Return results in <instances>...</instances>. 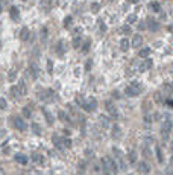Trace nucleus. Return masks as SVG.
<instances>
[{
	"mask_svg": "<svg viewBox=\"0 0 173 175\" xmlns=\"http://www.w3.org/2000/svg\"><path fill=\"white\" fill-rule=\"evenodd\" d=\"M125 93H126V96L135 98V96H138V94L141 93V85H140L138 82H132L131 85H128L125 88Z\"/></svg>",
	"mask_w": 173,
	"mask_h": 175,
	"instance_id": "obj_1",
	"label": "nucleus"
},
{
	"mask_svg": "<svg viewBox=\"0 0 173 175\" xmlns=\"http://www.w3.org/2000/svg\"><path fill=\"white\" fill-rule=\"evenodd\" d=\"M172 126H173V123H172V120H170V119L164 120L163 126H161V134H163V139H164V140L169 139V132L172 131Z\"/></svg>",
	"mask_w": 173,
	"mask_h": 175,
	"instance_id": "obj_2",
	"label": "nucleus"
},
{
	"mask_svg": "<svg viewBox=\"0 0 173 175\" xmlns=\"http://www.w3.org/2000/svg\"><path fill=\"white\" fill-rule=\"evenodd\" d=\"M105 108H106L108 113H109L111 117H114V119H117V117H118V111H117L116 105L112 104L111 100H105Z\"/></svg>",
	"mask_w": 173,
	"mask_h": 175,
	"instance_id": "obj_3",
	"label": "nucleus"
},
{
	"mask_svg": "<svg viewBox=\"0 0 173 175\" xmlns=\"http://www.w3.org/2000/svg\"><path fill=\"white\" fill-rule=\"evenodd\" d=\"M14 125L18 131H26L28 130V125H26V122L21 117H14Z\"/></svg>",
	"mask_w": 173,
	"mask_h": 175,
	"instance_id": "obj_4",
	"label": "nucleus"
},
{
	"mask_svg": "<svg viewBox=\"0 0 173 175\" xmlns=\"http://www.w3.org/2000/svg\"><path fill=\"white\" fill-rule=\"evenodd\" d=\"M137 168H138V172L140 174H143V175H147L149 172H150V166L147 164V161H140L138 164H137Z\"/></svg>",
	"mask_w": 173,
	"mask_h": 175,
	"instance_id": "obj_5",
	"label": "nucleus"
},
{
	"mask_svg": "<svg viewBox=\"0 0 173 175\" xmlns=\"http://www.w3.org/2000/svg\"><path fill=\"white\" fill-rule=\"evenodd\" d=\"M152 66H153V61L150 60V58H146V60H143L141 64H140V69H138V70H140V72H147Z\"/></svg>",
	"mask_w": 173,
	"mask_h": 175,
	"instance_id": "obj_6",
	"label": "nucleus"
},
{
	"mask_svg": "<svg viewBox=\"0 0 173 175\" xmlns=\"http://www.w3.org/2000/svg\"><path fill=\"white\" fill-rule=\"evenodd\" d=\"M141 44H143V37H141V35H138V34H135V35L132 37L131 46L137 49V47H141Z\"/></svg>",
	"mask_w": 173,
	"mask_h": 175,
	"instance_id": "obj_7",
	"label": "nucleus"
},
{
	"mask_svg": "<svg viewBox=\"0 0 173 175\" xmlns=\"http://www.w3.org/2000/svg\"><path fill=\"white\" fill-rule=\"evenodd\" d=\"M18 92H20V96H26L28 94V87H26V82L23 81V79H20L18 81Z\"/></svg>",
	"mask_w": 173,
	"mask_h": 175,
	"instance_id": "obj_8",
	"label": "nucleus"
},
{
	"mask_svg": "<svg viewBox=\"0 0 173 175\" xmlns=\"http://www.w3.org/2000/svg\"><path fill=\"white\" fill-rule=\"evenodd\" d=\"M43 114H44V117H46V120H47L49 125H53V123H55V119H53V116H52V113H50L49 110L43 108Z\"/></svg>",
	"mask_w": 173,
	"mask_h": 175,
	"instance_id": "obj_9",
	"label": "nucleus"
},
{
	"mask_svg": "<svg viewBox=\"0 0 173 175\" xmlns=\"http://www.w3.org/2000/svg\"><path fill=\"white\" fill-rule=\"evenodd\" d=\"M147 28H149V31H158L159 29V23L158 22H155V20H152V18H149L147 20Z\"/></svg>",
	"mask_w": 173,
	"mask_h": 175,
	"instance_id": "obj_10",
	"label": "nucleus"
},
{
	"mask_svg": "<svg viewBox=\"0 0 173 175\" xmlns=\"http://www.w3.org/2000/svg\"><path fill=\"white\" fill-rule=\"evenodd\" d=\"M106 160H108V163H109V168H111V174H112V175H114V174H117V172H118V168H117L116 161L112 160L111 157H106Z\"/></svg>",
	"mask_w": 173,
	"mask_h": 175,
	"instance_id": "obj_11",
	"label": "nucleus"
},
{
	"mask_svg": "<svg viewBox=\"0 0 173 175\" xmlns=\"http://www.w3.org/2000/svg\"><path fill=\"white\" fill-rule=\"evenodd\" d=\"M129 47H131V41H129L128 38H122V40H120V49H122L123 52H126Z\"/></svg>",
	"mask_w": 173,
	"mask_h": 175,
	"instance_id": "obj_12",
	"label": "nucleus"
},
{
	"mask_svg": "<svg viewBox=\"0 0 173 175\" xmlns=\"http://www.w3.org/2000/svg\"><path fill=\"white\" fill-rule=\"evenodd\" d=\"M15 161L17 163H20V164H26L28 163V157L24 155V154H15Z\"/></svg>",
	"mask_w": 173,
	"mask_h": 175,
	"instance_id": "obj_13",
	"label": "nucleus"
},
{
	"mask_svg": "<svg viewBox=\"0 0 173 175\" xmlns=\"http://www.w3.org/2000/svg\"><path fill=\"white\" fill-rule=\"evenodd\" d=\"M29 35H30V31H29L28 28H23V29H21V32H20L21 41H28V40H29Z\"/></svg>",
	"mask_w": 173,
	"mask_h": 175,
	"instance_id": "obj_14",
	"label": "nucleus"
},
{
	"mask_svg": "<svg viewBox=\"0 0 173 175\" xmlns=\"http://www.w3.org/2000/svg\"><path fill=\"white\" fill-rule=\"evenodd\" d=\"M99 120H100V125L103 126V128H108V126H109V117H106L105 114H102V116H99Z\"/></svg>",
	"mask_w": 173,
	"mask_h": 175,
	"instance_id": "obj_15",
	"label": "nucleus"
},
{
	"mask_svg": "<svg viewBox=\"0 0 173 175\" xmlns=\"http://www.w3.org/2000/svg\"><path fill=\"white\" fill-rule=\"evenodd\" d=\"M9 14H11V18H12V20H18L20 12H18L17 6H11V8H9Z\"/></svg>",
	"mask_w": 173,
	"mask_h": 175,
	"instance_id": "obj_16",
	"label": "nucleus"
},
{
	"mask_svg": "<svg viewBox=\"0 0 173 175\" xmlns=\"http://www.w3.org/2000/svg\"><path fill=\"white\" fill-rule=\"evenodd\" d=\"M149 55H150V49H149V47H143V49L138 52V56H140V58H143V60L149 58Z\"/></svg>",
	"mask_w": 173,
	"mask_h": 175,
	"instance_id": "obj_17",
	"label": "nucleus"
},
{
	"mask_svg": "<svg viewBox=\"0 0 173 175\" xmlns=\"http://www.w3.org/2000/svg\"><path fill=\"white\" fill-rule=\"evenodd\" d=\"M155 152H156V160H158V163H164V155H163V151H161L159 146H155Z\"/></svg>",
	"mask_w": 173,
	"mask_h": 175,
	"instance_id": "obj_18",
	"label": "nucleus"
},
{
	"mask_svg": "<svg viewBox=\"0 0 173 175\" xmlns=\"http://www.w3.org/2000/svg\"><path fill=\"white\" fill-rule=\"evenodd\" d=\"M122 136V130L118 125H114L112 126V139H118V137Z\"/></svg>",
	"mask_w": 173,
	"mask_h": 175,
	"instance_id": "obj_19",
	"label": "nucleus"
},
{
	"mask_svg": "<svg viewBox=\"0 0 173 175\" xmlns=\"http://www.w3.org/2000/svg\"><path fill=\"white\" fill-rule=\"evenodd\" d=\"M21 113H23V116H24L26 119H30L32 117V110L29 107H23V108H21Z\"/></svg>",
	"mask_w": 173,
	"mask_h": 175,
	"instance_id": "obj_20",
	"label": "nucleus"
},
{
	"mask_svg": "<svg viewBox=\"0 0 173 175\" xmlns=\"http://www.w3.org/2000/svg\"><path fill=\"white\" fill-rule=\"evenodd\" d=\"M32 132H34V134H36V136H41V126L38 125V123H32Z\"/></svg>",
	"mask_w": 173,
	"mask_h": 175,
	"instance_id": "obj_21",
	"label": "nucleus"
},
{
	"mask_svg": "<svg viewBox=\"0 0 173 175\" xmlns=\"http://www.w3.org/2000/svg\"><path fill=\"white\" fill-rule=\"evenodd\" d=\"M128 160H129V163H135L137 161V154H135V151H129V154H128Z\"/></svg>",
	"mask_w": 173,
	"mask_h": 175,
	"instance_id": "obj_22",
	"label": "nucleus"
},
{
	"mask_svg": "<svg viewBox=\"0 0 173 175\" xmlns=\"http://www.w3.org/2000/svg\"><path fill=\"white\" fill-rule=\"evenodd\" d=\"M9 92H11V96H12V98H18L20 96V92H18V87L17 85H12Z\"/></svg>",
	"mask_w": 173,
	"mask_h": 175,
	"instance_id": "obj_23",
	"label": "nucleus"
},
{
	"mask_svg": "<svg viewBox=\"0 0 173 175\" xmlns=\"http://www.w3.org/2000/svg\"><path fill=\"white\" fill-rule=\"evenodd\" d=\"M141 152H143V157L144 158H150V157H152V151H150L147 146H144L143 149H141Z\"/></svg>",
	"mask_w": 173,
	"mask_h": 175,
	"instance_id": "obj_24",
	"label": "nucleus"
},
{
	"mask_svg": "<svg viewBox=\"0 0 173 175\" xmlns=\"http://www.w3.org/2000/svg\"><path fill=\"white\" fill-rule=\"evenodd\" d=\"M8 79H9V82H14L17 79V70H11L8 73Z\"/></svg>",
	"mask_w": 173,
	"mask_h": 175,
	"instance_id": "obj_25",
	"label": "nucleus"
},
{
	"mask_svg": "<svg viewBox=\"0 0 173 175\" xmlns=\"http://www.w3.org/2000/svg\"><path fill=\"white\" fill-rule=\"evenodd\" d=\"M144 125L147 126V128L152 125V116L150 114H144Z\"/></svg>",
	"mask_w": 173,
	"mask_h": 175,
	"instance_id": "obj_26",
	"label": "nucleus"
},
{
	"mask_svg": "<svg viewBox=\"0 0 173 175\" xmlns=\"http://www.w3.org/2000/svg\"><path fill=\"white\" fill-rule=\"evenodd\" d=\"M30 75L34 79L38 78V69H36V66H30Z\"/></svg>",
	"mask_w": 173,
	"mask_h": 175,
	"instance_id": "obj_27",
	"label": "nucleus"
},
{
	"mask_svg": "<svg viewBox=\"0 0 173 175\" xmlns=\"http://www.w3.org/2000/svg\"><path fill=\"white\" fill-rule=\"evenodd\" d=\"M149 6H150V9H152V11H155V12H158L159 9H161L158 2H150V5H149Z\"/></svg>",
	"mask_w": 173,
	"mask_h": 175,
	"instance_id": "obj_28",
	"label": "nucleus"
},
{
	"mask_svg": "<svg viewBox=\"0 0 173 175\" xmlns=\"http://www.w3.org/2000/svg\"><path fill=\"white\" fill-rule=\"evenodd\" d=\"M126 22H128V24H134L135 22H137V15H135V14H131V15H128Z\"/></svg>",
	"mask_w": 173,
	"mask_h": 175,
	"instance_id": "obj_29",
	"label": "nucleus"
},
{
	"mask_svg": "<svg viewBox=\"0 0 173 175\" xmlns=\"http://www.w3.org/2000/svg\"><path fill=\"white\" fill-rule=\"evenodd\" d=\"M80 43H82V38H80V37H74V40H73V47L79 49V47H80Z\"/></svg>",
	"mask_w": 173,
	"mask_h": 175,
	"instance_id": "obj_30",
	"label": "nucleus"
},
{
	"mask_svg": "<svg viewBox=\"0 0 173 175\" xmlns=\"http://www.w3.org/2000/svg\"><path fill=\"white\" fill-rule=\"evenodd\" d=\"M8 108V100L5 98H0V110H6Z\"/></svg>",
	"mask_w": 173,
	"mask_h": 175,
	"instance_id": "obj_31",
	"label": "nucleus"
},
{
	"mask_svg": "<svg viewBox=\"0 0 173 175\" xmlns=\"http://www.w3.org/2000/svg\"><path fill=\"white\" fill-rule=\"evenodd\" d=\"M58 116H59V119H61L62 122H70L68 117H67V114L64 113V111H58Z\"/></svg>",
	"mask_w": 173,
	"mask_h": 175,
	"instance_id": "obj_32",
	"label": "nucleus"
},
{
	"mask_svg": "<svg viewBox=\"0 0 173 175\" xmlns=\"http://www.w3.org/2000/svg\"><path fill=\"white\" fill-rule=\"evenodd\" d=\"M153 99H155V102H158V104L163 102V98H161V92H156V93L153 94Z\"/></svg>",
	"mask_w": 173,
	"mask_h": 175,
	"instance_id": "obj_33",
	"label": "nucleus"
},
{
	"mask_svg": "<svg viewBox=\"0 0 173 175\" xmlns=\"http://www.w3.org/2000/svg\"><path fill=\"white\" fill-rule=\"evenodd\" d=\"M62 145L66 146V148H70V146H72V139H68V137L62 139Z\"/></svg>",
	"mask_w": 173,
	"mask_h": 175,
	"instance_id": "obj_34",
	"label": "nucleus"
},
{
	"mask_svg": "<svg viewBox=\"0 0 173 175\" xmlns=\"http://www.w3.org/2000/svg\"><path fill=\"white\" fill-rule=\"evenodd\" d=\"M112 152H114V155H116L117 158H122V152H120V149H118V148L112 146Z\"/></svg>",
	"mask_w": 173,
	"mask_h": 175,
	"instance_id": "obj_35",
	"label": "nucleus"
},
{
	"mask_svg": "<svg viewBox=\"0 0 173 175\" xmlns=\"http://www.w3.org/2000/svg\"><path fill=\"white\" fill-rule=\"evenodd\" d=\"M47 70H49V73H53V61L52 60H47Z\"/></svg>",
	"mask_w": 173,
	"mask_h": 175,
	"instance_id": "obj_36",
	"label": "nucleus"
},
{
	"mask_svg": "<svg viewBox=\"0 0 173 175\" xmlns=\"http://www.w3.org/2000/svg\"><path fill=\"white\" fill-rule=\"evenodd\" d=\"M100 6V5L99 3H91V11H93V12H99V8Z\"/></svg>",
	"mask_w": 173,
	"mask_h": 175,
	"instance_id": "obj_37",
	"label": "nucleus"
},
{
	"mask_svg": "<svg viewBox=\"0 0 173 175\" xmlns=\"http://www.w3.org/2000/svg\"><path fill=\"white\" fill-rule=\"evenodd\" d=\"M46 38H47V29L43 28V29H41V41H44Z\"/></svg>",
	"mask_w": 173,
	"mask_h": 175,
	"instance_id": "obj_38",
	"label": "nucleus"
},
{
	"mask_svg": "<svg viewBox=\"0 0 173 175\" xmlns=\"http://www.w3.org/2000/svg\"><path fill=\"white\" fill-rule=\"evenodd\" d=\"M70 23H72V17H70V15H67V17H66V20H64V26L67 28V26H68Z\"/></svg>",
	"mask_w": 173,
	"mask_h": 175,
	"instance_id": "obj_39",
	"label": "nucleus"
},
{
	"mask_svg": "<svg viewBox=\"0 0 173 175\" xmlns=\"http://www.w3.org/2000/svg\"><path fill=\"white\" fill-rule=\"evenodd\" d=\"M122 32H123V34H131V28H129V26H123V28H122Z\"/></svg>",
	"mask_w": 173,
	"mask_h": 175,
	"instance_id": "obj_40",
	"label": "nucleus"
},
{
	"mask_svg": "<svg viewBox=\"0 0 173 175\" xmlns=\"http://www.w3.org/2000/svg\"><path fill=\"white\" fill-rule=\"evenodd\" d=\"M91 66H93V61L88 60V61H86V64H85V69H86V70H91Z\"/></svg>",
	"mask_w": 173,
	"mask_h": 175,
	"instance_id": "obj_41",
	"label": "nucleus"
},
{
	"mask_svg": "<svg viewBox=\"0 0 173 175\" xmlns=\"http://www.w3.org/2000/svg\"><path fill=\"white\" fill-rule=\"evenodd\" d=\"M88 49H90V41H86V43L84 44V49H82V52H88Z\"/></svg>",
	"mask_w": 173,
	"mask_h": 175,
	"instance_id": "obj_42",
	"label": "nucleus"
},
{
	"mask_svg": "<svg viewBox=\"0 0 173 175\" xmlns=\"http://www.w3.org/2000/svg\"><path fill=\"white\" fill-rule=\"evenodd\" d=\"M166 104L169 105V107H172V108H173V99H167V100H166Z\"/></svg>",
	"mask_w": 173,
	"mask_h": 175,
	"instance_id": "obj_43",
	"label": "nucleus"
},
{
	"mask_svg": "<svg viewBox=\"0 0 173 175\" xmlns=\"http://www.w3.org/2000/svg\"><path fill=\"white\" fill-rule=\"evenodd\" d=\"M0 175H6V174H5V171H3L2 168H0Z\"/></svg>",
	"mask_w": 173,
	"mask_h": 175,
	"instance_id": "obj_44",
	"label": "nucleus"
},
{
	"mask_svg": "<svg viewBox=\"0 0 173 175\" xmlns=\"http://www.w3.org/2000/svg\"><path fill=\"white\" fill-rule=\"evenodd\" d=\"M170 149H172V154H173V142L170 143Z\"/></svg>",
	"mask_w": 173,
	"mask_h": 175,
	"instance_id": "obj_45",
	"label": "nucleus"
},
{
	"mask_svg": "<svg viewBox=\"0 0 173 175\" xmlns=\"http://www.w3.org/2000/svg\"><path fill=\"white\" fill-rule=\"evenodd\" d=\"M170 164L173 166V154H172V158H170Z\"/></svg>",
	"mask_w": 173,
	"mask_h": 175,
	"instance_id": "obj_46",
	"label": "nucleus"
},
{
	"mask_svg": "<svg viewBox=\"0 0 173 175\" xmlns=\"http://www.w3.org/2000/svg\"><path fill=\"white\" fill-rule=\"evenodd\" d=\"M3 132H5L3 130H0V137H2V136H3Z\"/></svg>",
	"mask_w": 173,
	"mask_h": 175,
	"instance_id": "obj_47",
	"label": "nucleus"
},
{
	"mask_svg": "<svg viewBox=\"0 0 173 175\" xmlns=\"http://www.w3.org/2000/svg\"><path fill=\"white\" fill-rule=\"evenodd\" d=\"M0 14H2V5H0Z\"/></svg>",
	"mask_w": 173,
	"mask_h": 175,
	"instance_id": "obj_48",
	"label": "nucleus"
},
{
	"mask_svg": "<svg viewBox=\"0 0 173 175\" xmlns=\"http://www.w3.org/2000/svg\"><path fill=\"white\" fill-rule=\"evenodd\" d=\"M131 2H137V0H131Z\"/></svg>",
	"mask_w": 173,
	"mask_h": 175,
	"instance_id": "obj_49",
	"label": "nucleus"
},
{
	"mask_svg": "<svg viewBox=\"0 0 173 175\" xmlns=\"http://www.w3.org/2000/svg\"><path fill=\"white\" fill-rule=\"evenodd\" d=\"M128 175H132V174H128Z\"/></svg>",
	"mask_w": 173,
	"mask_h": 175,
	"instance_id": "obj_50",
	"label": "nucleus"
},
{
	"mask_svg": "<svg viewBox=\"0 0 173 175\" xmlns=\"http://www.w3.org/2000/svg\"><path fill=\"white\" fill-rule=\"evenodd\" d=\"M109 175H112V174H109Z\"/></svg>",
	"mask_w": 173,
	"mask_h": 175,
	"instance_id": "obj_51",
	"label": "nucleus"
},
{
	"mask_svg": "<svg viewBox=\"0 0 173 175\" xmlns=\"http://www.w3.org/2000/svg\"><path fill=\"white\" fill-rule=\"evenodd\" d=\"M23 2H24V0H23Z\"/></svg>",
	"mask_w": 173,
	"mask_h": 175,
	"instance_id": "obj_52",
	"label": "nucleus"
}]
</instances>
